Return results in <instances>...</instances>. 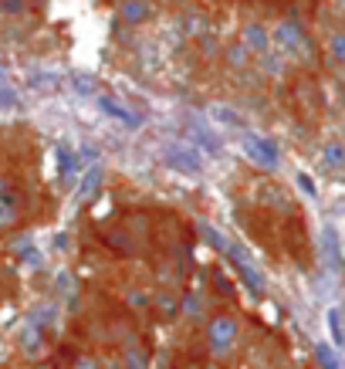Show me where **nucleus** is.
<instances>
[{
  "label": "nucleus",
  "mask_w": 345,
  "mask_h": 369,
  "mask_svg": "<svg viewBox=\"0 0 345 369\" xmlns=\"http://www.w3.org/2000/svg\"><path fill=\"white\" fill-rule=\"evenodd\" d=\"M271 41L281 51H288V55H301V58L312 55V41H308V34H305V28H301L298 21H281L274 28V34H271Z\"/></svg>",
  "instance_id": "f257e3e1"
},
{
  "label": "nucleus",
  "mask_w": 345,
  "mask_h": 369,
  "mask_svg": "<svg viewBox=\"0 0 345 369\" xmlns=\"http://www.w3.org/2000/svg\"><path fill=\"white\" fill-rule=\"evenodd\" d=\"M244 153L251 156L257 166H264V169H274L278 163H281L278 146H274L267 136H257V132H244Z\"/></svg>",
  "instance_id": "f03ea898"
},
{
  "label": "nucleus",
  "mask_w": 345,
  "mask_h": 369,
  "mask_svg": "<svg viewBox=\"0 0 345 369\" xmlns=\"http://www.w3.org/2000/svg\"><path fill=\"white\" fill-rule=\"evenodd\" d=\"M163 163L172 169H180V173H200L204 169V156L193 149V142L189 146H170L166 153H163Z\"/></svg>",
  "instance_id": "7ed1b4c3"
},
{
  "label": "nucleus",
  "mask_w": 345,
  "mask_h": 369,
  "mask_svg": "<svg viewBox=\"0 0 345 369\" xmlns=\"http://www.w3.org/2000/svg\"><path fill=\"white\" fill-rule=\"evenodd\" d=\"M227 254H230V261L237 264V271H240V278H244V285H247L254 295H264V275H261V271L251 264V258H247L240 247H234V244H227Z\"/></svg>",
  "instance_id": "20e7f679"
},
{
  "label": "nucleus",
  "mask_w": 345,
  "mask_h": 369,
  "mask_svg": "<svg viewBox=\"0 0 345 369\" xmlns=\"http://www.w3.org/2000/svg\"><path fill=\"white\" fill-rule=\"evenodd\" d=\"M187 136H189L193 146H204L206 153H220V136H214V129L206 125V119L189 115L187 119Z\"/></svg>",
  "instance_id": "39448f33"
},
{
  "label": "nucleus",
  "mask_w": 345,
  "mask_h": 369,
  "mask_svg": "<svg viewBox=\"0 0 345 369\" xmlns=\"http://www.w3.org/2000/svg\"><path fill=\"white\" fill-rule=\"evenodd\" d=\"M98 108H102L105 115H112V119H119L126 129H139V125H142L139 112H132L129 106H122L119 98H109V95H105V98H98Z\"/></svg>",
  "instance_id": "423d86ee"
},
{
  "label": "nucleus",
  "mask_w": 345,
  "mask_h": 369,
  "mask_svg": "<svg viewBox=\"0 0 345 369\" xmlns=\"http://www.w3.org/2000/svg\"><path fill=\"white\" fill-rule=\"evenodd\" d=\"M234 339H237L234 319H217V322L210 325V346H214V353H227L234 346Z\"/></svg>",
  "instance_id": "0eeeda50"
},
{
  "label": "nucleus",
  "mask_w": 345,
  "mask_h": 369,
  "mask_svg": "<svg viewBox=\"0 0 345 369\" xmlns=\"http://www.w3.org/2000/svg\"><path fill=\"white\" fill-rule=\"evenodd\" d=\"M240 41L251 47L254 55H264L267 47H271V31H267L264 24H247L244 34H240Z\"/></svg>",
  "instance_id": "6e6552de"
},
{
  "label": "nucleus",
  "mask_w": 345,
  "mask_h": 369,
  "mask_svg": "<svg viewBox=\"0 0 345 369\" xmlns=\"http://www.w3.org/2000/svg\"><path fill=\"white\" fill-rule=\"evenodd\" d=\"M153 4L149 0H122V17H126L129 24H146V21H153Z\"/></svg>",
  "instance_id": "1a4fd4ad"
},
{
  "label": "nucleus",
  "mask_w": 345,
  "mask_h": 369,
  "mask_svg": "<svg viewBox=\"0 0 345 369\" xmlns=\"http://www.w3.org/2000/svg\"><path fill=\"white\" fill-rule=\"evenodd\" d=\"M54 159H58V176L68 183L71 173H78V156H71V149H68L64 142H58V146H54Z\"/></svg>",
  "instance_id": "9d476101"
},
{
  "label": "nucleus",
  "mask_w": 345,
  "mask_h": 369,
  "mask_svg": "<svg viewBox=\"0 0 345 369\" xmlns=\"http://www.w3.org/2000/svg\"><path fill=\"white\" fill-rule=\"evenodd\" d=\"M322 247H325V258H329L332 268H342V247H339L335 227H325V231H322Z\"/></svg>",
  "instance_id": "9b49d317"
},
{
  "label": "nucleus",
  "mask_w": 345,
  "mask_h": 369,
  "mask_svg": "<svg viewBox=\"0 0 345 369\" xmlns=\"http://www.w3.org/2000/svg\"><path fill=\"white\" fill-rule=\"evenodd\" d=\"M21 214V197L17 193H0V227H11Z\"/></svg>",
  "instance_id": "f8f14e48"
},
{
  "label": "nucleus",
  "mask_w": 345,
  "mask_h": 369,
  "mask_svg": "<svg viewBox=\"0 0 345 369\" xmlns=\"http://www.w3.org/2000/svg\"><path fill=\"white\" fill-rule=\"evenodd\" d=\"M98 186H102V166H92L88 173H85V180L78 183V200L88 203L98 193Z\"/></svg>",
  "instance_id": "ddd939ff"
},
{
  "label": "nucleus",
  "mask_w": 345,
  "mask_h": 369,
  "mask_svg": "<svg viewBox=\"0 0 345 369\" xmlns=\"http://www.w3.org/2000/svg\"><path fill=\"white\" fill-rule=\"evenodd\" d=\"M315 359H318V366H322V369H342L339 356H335V349H332V346H325V342H318V346H315Z\"/></svg>",
  "instance_id": "4468645a"
},
{
  "label": "nucleus",
  "mask_w": 345,
  "mask_h": 369,
  "mask_svg": "<svg viewBox=\"0 0 345 369\" xmlns=\"http://www.w3.org/2000/svg\"><path fill=\"white\" fill-rule=\"evenodd\" d=\"M210 119H217L220 125H234V129L244 123V119H240L230 106H210Z\"/></svg>",
  "instance_id": "2eb2a0df"
},
{
  "label": "nucleus",
  "mask_w": 345,
  "mask_h": 369,
  "mask_svg": "<svg viewBox=\"0 0 345 369\" xmlns=\"http://www.w3.org/2000/svg\"><path fill=\"white\" fill-rule=\"evenodd\" d=\"M227 62H230V68H244V64L251 62V47L244 45V41H237V45L227 51Z\"/></svg>",
  "instance_id": "dca6fc26"
},
{
  "label": "nucleus",
  "mask_w": 345,
  "mask_h": 369,
  "mask_svg": "<svg viewBox=\"0 0 345 369\" xmlns=\"http://www.w3.org/2000/svg\"><path fill=\"white\" fill-rule=\"evenodd\" d=\"M325 166L345 169V146H339V142H329L325 146Z\"/></svg>",
  "instance_id": "f3484780"
},
{
  "label": "nucleus",
  "mask_w": 345,
  "mask_h": 369,
  "mask_svg": "<svg viewBox=\"0 0 345 369\" xmlns=\"http://www.w3.org/2000/svg\"><path fill=\"white\" fill-rule=\"evenodd\" d=\"M329 329H332L335 346H342V342H345V325H342V312H339V308H332V312H329Z\"/></svg>",
  "instance_id": "a211bd4d"
},
{
  "label": "nucleus",
  "mask_w": 345,
  "mask_h": 369,
  "mask_svg": "<svg viewBox=\"0 0 345 369\" xmlns=\"http://www.w3.org/2000/svg\"><path fill=\"white\" fill-rule=\"evenodd\" d=\"M68 81H71V89H75L78 95H92L95 92V78L92 75H71Z\"/></svg>",
  "instance_id": "6ab92c4d"
},
{
  "label": "nucleus",
  "mask_w": 345,
  "mask_h": 369,
  "mask_svg": "<svg viewBox=\"0 0 345 369\" xmlns=\"http://www.w3.org/2000/svg\"><path fill=\"white\" fill-rule=\"evenodd\" d=\"M24 11H28V0H0V14L17 17V14H24Z\"/></svg>",
  "instance_id": "aec40b11"
},
{
  "label": "nucleus",
  "mask_w": 345,
  "mask_h": 369,
  "mask_svg": "<svg viewBox=\"0 0 345 369\" xmlns=\"http://www.w3.org/2000/svg\"><path fill=\"white\" fill-rule=\"evenodd\" d=\"M329 47H332V58H335L339 64H345V34H335Z\"/></svg>",
  "instance_id": "412c9836"
},
{
  "label": "nucleus",
  "mask_w": 345,
  "mask_h": 369,
  "mask_svg": "<svg viewBox=\"0 0 345 369\" xmlns=\"http://www.w3.org/2000/svg\"><path fill=\"white\" fill-rule=\"evenodd\" d=\"M31 85H37V89H58V85H62V78H58V75H34Z\"/></svg>",
  "instance_id": "4be33fe9"
},
{
  "label": "nucleus",
  "mask_w": 345,
  "mask_h": 369,
  "mask_svg": "<svg viewBox=\"0 0 345 369\" xmlns=\"http://www.w3.org/2000/svg\"><path fill=\"white\" fill-rule=\"evenodd\" d=\"M0 106H7V108L17 106V95L11 92V89H4V85H0Z\"/></svg>",
  "instance_id": "5701e85b"
},
{
  "label": "nucleus",
  "mask_w": 345,
  "mask_h": 369,
  "mask_svg": "<svg viewBox=\"0 0 345 369\" xmlns=\"http://www.w3.org/2000/svg\"><path fill=\"white\" fill-rule=\"evenodd\" d=\"M264 72H267V75H281V72H284L281 58H264Z\"/></svg>",
  "instance_id": "b1692460"
},
{
  "label": "nucleus",
  "mask_w": 345,
  "mask_h": 369,
  "mask_svg": "<svg viewBox=\"0 0 345 369\" xmlns=\"http://www.w3.org/2000/svg\"><path fill=\"white\" fill-rule=\"evenodd\" d=\"M298 186L305 190V193H308V197H315V183L308 180V176H298Z\"/></svg>",
  "instance_id": "393cba45"
},
{
  "label": "nucleus",
  "mask_w": 345,
  "mask_h": 369,
  "mask_svg": "<svg viewBox=\"0 0 345 369\" xmlns=\"http://www.w3.org/2000/svg\"><path fill=\"white\" fill-rule=\"evenodd\" d=\"M78 369H98V366H95L92 359H81V363H78Z\"/></svg>",
  "instance_id": "a878e982"
},
{
  "label": "nucleus",
  "mask_w": 345,
  "mask_h": 369,
  "mask_svg": "<svg viewBox=\"0 0 345 369\" xmlns=\"http://www.w3.org/2000/svg\"><path fill=\"white\" fill-rule=\"evenodd\" d=\"M0 193H4V176H0Z\"/></svg>",
  "instance_id": "bb28decb"
}]
</instances>
